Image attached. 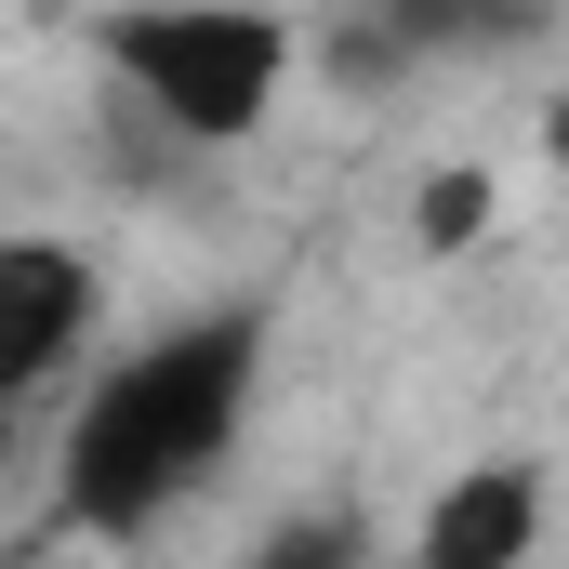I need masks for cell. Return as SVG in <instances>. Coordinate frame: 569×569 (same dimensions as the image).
Segmentation results:
<instances>
[{"label":"cell","instance_id":"1","mask_svg":"<svg viewBox=\"0 0 569 569\" xmlns=\"http://www.w3.org/2000/svg\"><path fill=\"white\" fill-rule=\"evenodd\" d=\"M252 385H266V318L252 305H199V318L146 331L133 358H107L80 385V411L53 437V517L80 543H146L239 450Z\"/></svg>","mask_w":569,"mask_h":569},{"label":"cell","instance_id":"2","mask_svg":"<svg viewBox=\"0 0 569 569\" xmlns=\"http://www.w3.org/2000/svg\"><path fill=\"white\" fill-rule=\"evenodd\" d=\"M93 40L159 146H252L291 93V27L266 0H120Z\"/></svg>","mask_w":569,"mask_h":569},{"label":"cell","instance_id":"3","mask_svg":"<svg viewBox=\"0 0 569 569\" xmlns=\"http://www.w3.org/2000/svg\"><path fill=\"white\" fill-rule=\"evenodd\" d=\"M107 318V266L80 239H0V411H27Z\"/></svg>","mask_w":569,"mask_h":569},{"label":"cell","instance_id":"4","mask_svg":"<svg viewBox=\"0 0 569 569\" xmlns=\"http://www.w3.org/2000/svg\"><path fill=\"white\" fill-rule=\"evenodd\" d=\"M530 543H543V463H463L450 490L425 503V543H411V569H530Z\"/></svg>","mask_w":569,"mask_h":569},{"label":"cell","instance_id":"5","mask_svg":"<svg viewBox=\"0 0 569 569\" xmlns=\"http://www.w3.org/2000/svg\"><path fill=\"white\" fill-rule=\"evenodd\" d=\"M345 27H371L398 67H437V53H517L557 27V0H345Z\"/></svg>","mask_w":569,"mask_h":569},{"label":"cell","instance_id":"6","mask_svg":"<svg viewBox=\"0 0 569 569\" xmlns=\"http://www.w3.org/2000/svg\"><path fill=\"white\" fill-rule=\"evenodd\" d=\"M490 212H503V186H490L477 159H437L425 186H411V252H437V266H450V252H477V239H490Z\"/></svg>","mask_w":569,"mask_h":569},{"label":"cell","instance_id":"7","mask_svg":"<svg viewBox=\"0 0 569 569\" xmlns=\"http://www.w3.org/2000/svg\"><path fill=\"white\" fill-rule=\"evenodd\" d=\"M239 569H371V517H345V503H305V517H279V530H266Z\"/></svg>","mask_w":569,"mask_h":569},{"label":"cell","instance_id":"8","mask_svg":"<svg viewBox=\"0 0 569 569\" xmlns=\"http://www.w3.org/2000/svg\"><path fill=\"white\" fill-rule=\"evenodd\" d=\"M0 569H53V557H40V543H27V557H0Z\"/></svg>","mask_w":569,"mask_h":569},{"label":"cell","instance_id":"9","mask_svg":"<svg viewBox=\"0 0 569 569\" xmlns=\"http://www.w3.org/2000/svg\"><path fill=\"white\" fill-rule=\"evenodd\" d=\"M0 450H13V411H0Z\"/></svg>","mask_w":569,"mask_h":569}]
</instances>
